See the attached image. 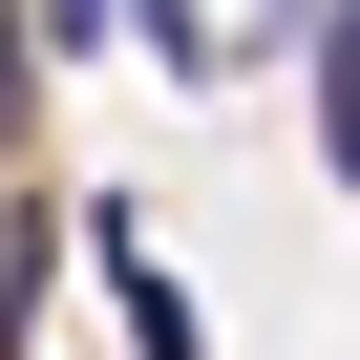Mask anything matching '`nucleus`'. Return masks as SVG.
I'll return each mask as SVG.
<instances>
[{"label":"nucleus","instance_id":"nucleus-1","mask_svg":"<svg viewBox=\"0 0 360 360\" xmlns=\"http://www.w3.org/2000/svg\"><path fill=\"white\" fill-rule=\"evenodd\" d=\"M85 276H106V318H127V360H212V318H191V276L148 255V191H85Z\"/></svg>","mask_w":360,"mask_h":360},{"label":"nucleus","instance_id":"nucleus-4","mask_svg":"<svg viewBox=\"0 0 360 360\" xmlns=\"http://www.w3.org/2000/svg\"><path fill=\"white\" fill-rule=\"evenodd\" d=\"M318 64H360V0H318Z\"/></svg>","mask_w":360,"mask_h":360},{"label":"nucleus","instance_id":"nucleus-2","mask_svg":"<svg viewBox=\"0 0 360 360\" xmlns=\"http://www.w3.org/2000/svg\"><path fill=\"white\" fill-rule=\"evenodd\" d=\"M318 169L360 191V64H318Z\"/></svg>","mask_w":360,"mask_h":360},{"label":"nucleus","instance_id":"nucleus-3","mask_svg":"<svg viewBox=\"0 0 360 360\" xmlns=\"http://www.w3.org/2000/svg\"><path fill=\"white\" fill-rule=\"evenodd\" d=\"M43 43H64V64H106V43H127V0H43Z\"/></svg>","mask_w":360,"mask_h":360}]
</instances>
